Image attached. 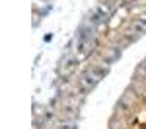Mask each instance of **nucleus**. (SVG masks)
Returning a JSON list of instances; mask_svg holds the SVG:
<instances>
[{"instance_id":"nucleus-1","label":"nucleus","mask_w":146,"mask_h":129,"mask_svg":"<svg viewBox=\"0 0 146 129\" xmlns=\"http://www.w3.org/2000/svg\"><path fill=\"white\" fill-rule=\"evenodd\" d=\"M109 14H111V10H109V6H105V4H100L98 8H94V10L88 14V23L90 25H100V23H103L107 18H109Z\"/></svg>"},{"instance_id":"nucleus-2","label":"nucleus","mask_w":146,"mask_h":129,"mask_svg":"<svg viewBox=\"0 0 146 129\" xmlns=\"http://www.w3.org/2000/svg\"><path fill=\"white\" fill-rule=\"evenodd\" d=\"M101 76L96 72L94 69H88L82 72V76H80V84H82V88L84 90H92V88H96L98 84H100Z\"/></svg>"},{"instance_id":"nucleus-3","label":"nucleus","mask_w":146,"mask_h":129,"mask_svg":"<svg viewBox=\"0 0 146 129\" xmlns=\"http://www.w3.org/2000/svg\"><path fill=\"white\" fill-rule=\"evenodd\" d=\"M133 29H135L138 35L146 33V16H140V18H136L135 22H133Z\"/></svg>"},{"instance_id":"nucleus-4","label":"nucleus","mask_w":146,"mask_h":129,"mask_svg":"<svg viewBox=\"0 0 146 129\" xmlns=\"http://www.w3.org/2000/svg\"><path fill=\"white\" fill-rule=\"evenodd\" d=\"M119 55H121V49H119V47H111V49H109V55L105 57V65H109V63H113V61H117Z\"/></svg>"},{"instance_id":"nucleus-5","label":"nucleus","mask_w":146,"mask_h":129,"mask_svg":"<svg viewBox=\"0 0 146 129\" xmlns=\"http://www.w3.org/2000/svg\"><path fill=\"white\" fill-rule=\"evenodd\" d=\"M64 65H66V67H62V69H60V72H62V74H68L72 69H76V59H68Z\"/></svg>"},{"instance_id":"nucleus-6","label":"nucleus","mask_w":146,"mask_h":129,"mask_svg":"<svg viewBox=\"0 0 146 129\" xmlns=\"http://www.w3.org/2000/svg\"><path fill=\"white\" fill-rule=\"evenodd\" d=\"M56 129H76V123H60V125H56Z\"/></svg>"}]
</instances>
